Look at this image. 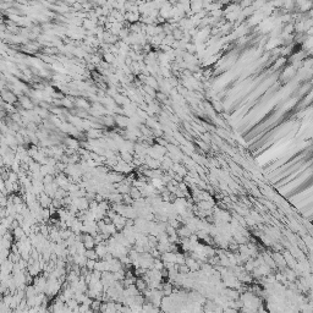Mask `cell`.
I'll use <instances>...</instances> for the list:
<instances>
[{
  "label": "cell",
  "mask_w": 313,
  "mask_h": 313,
  "mask_svg": "<svg viewBox=\"0 0 313 313\" xmlns=\"http://www.w3.org/2000/svg\"><path fill=\"white\" fill-rule=\"evenodd\" d=\"M0 96H2V98L6 102V103H10V104H12V103H15L16 100H17V98H16V96L14 94V92H10V91H2V93H0Z\"/></svg>",
  "instance_id": "obj_1"
},
{
  "label": "cell",
  "mask_w": 313,
  "mask_h": 313,
  "mask_svg": "<svg viewBox=\"0 0 313 313\" xmlns=\"http://www.w3.org/2000/svg\"><path fill=\"white\" fill-rule=\"evenodd\" d=\"M18 102H20V105H21L23 109H26V110L33 109V103L31 102V99H29L28 97H21V98L18 99Z\"/></svg>",
  "instance_id": "obj_2"
},
{
  "label": "cell",
  "mask_w": 313,
  "mask_h": 313,
  "mask_svg": "<svg viewBox=\"0 0 313 313\" xmlns=\"http://www.w3.org/2000/svg\"><path fill=\"white\" fill-rule=\"evenodd\" d=\"M135 284H136L135 286L137 288V290L144 291V290L147 289V284H146V280H144V279H137Z\"/></svg>",
  "instance_id": "obj_3"
},
{
  "label": "cell",
  "mask_w": 313,
  "mask_h": 313,
  "mask_svg": "<svg viewBox=\"0 0 313 313\" xmlns=\"http://www.w3.org/2000/svg\"><path fill=\"white\" fill-rule=\"evenodd\" d=\"M75 104H76L78 108H82V109H88V108H89L88 102H86V100H84V99H82V98L76 99V100H75Z\"/></svg>",
  "instance_id": "obj_4"
},
{
  "label": "cell",
  "mask_w": 313,
  "mask_h": 313,
  "mask_svg": "<svg viewBox=\"0 0 313 313\" xmlns=\"http://www.w3.org/2000/svg\"><path fill=\"white\" fill-rule=\"evenodd\" d=\"M15 234H16V237H17V239H21V240L23 239V235H25V234H23V230H22V229H20V228H16V230H15Z\"/></svg>",
  "instance_id": "obj_5"
}]
</instances>
